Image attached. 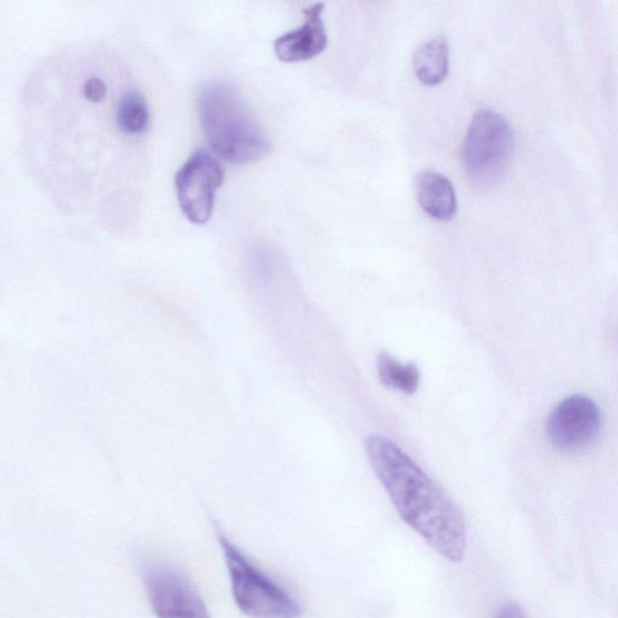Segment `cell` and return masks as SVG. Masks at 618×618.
<instances>
[{"instance_id": "cell-1", "label": "cell", "mask_w": 618, "mask_h": 618, "mask_svg": "<svg viewBox=\"0 0 618 618\" xmlns=\"http://www.w3.org/2000/svg\"><path fill=\"white\" fill-rule=\"evenodd\" d=\"M365 448L378 480L406 525L445 559L459 564L467 550L466 518L446 490L382 435H370Z\"/></svg>"}, {"instance_id": "cell-11", "label": "cell", "mask_w": 618, "mask_h": 618, "mask_svg": "<svg viewBox=\"0 0 618 618\" xmlns=\"http://www.w3.org/2000/svg\"><path fill=\"white\" fill-rule=\"evenodd\" d=\"M116 121L118 129L126 136H140L148 130L150 112L142 92L131 90L119 98Z\"/></svg>"}, {"instance_id": "cell-13", "label": "cell", "mask_w": 618, "mask_h": 618, "mask_svg": "<svg viewBox=\"0 0 618 618\" xmlns=\"http://www.w3.org/2000/svg\"><path fill=\"white\" fill-rule=\"evenodd\" d=\"M83 97L90 102L101 103L107 96V86L102 79L91 78L82 88Z\"/></svg>"}, {"instance_id": "cell-3", "label": "cell", "mask_w": 618, "mask_h": 618, "mask_svg": "<svg viewBox=\"0 0 618 618\" xmlns=\"http://www.w3.org/2000/svg\"><path fill=\"white\" fill-rule=\"evenodd\" d=\"M218 540L227 561L238 609L250 618H300L302 609L285 589L266 576L220 530Z\"/></svg>"}, {"instance_id": "cell-6", "label": "cell", "mask_w": 618, "mask_h": 618, "mask_svg": "<svg viewBox=\"0 0 618 618\" xmlns=\"http://www.w3.org/2000/svg\"><path fill=\"white\" fill-rule=\"evenodd\" d=\"M223 178L220 162L205 149L195 151L179 168L175 179L177 199L190 222L203 225L212 217Z\"/></svg>"}, {"instance_id": "cell-7", "label": "cell", "mask_w": 618, "mask_h": 618, "mask_svg": "<svg viewBox=\"0 0 618 618\" xmlns=\"http://www.w3.org/2000/svg\"><path fill=\"white\" fill-rule=\"evenodd\" d=\"M600 425L597 403L585 396H572L560 401L547 419V438L560 452H580L596 441Z\"/></svg>"}, {"instance_id": "cell-4", "label": "cell", "mask_w": 618, "mask_h": 618, "mask_svg": "<svg viewBox=\"0 0 618 618\" xmlns=\"http://www.w3.org/2000/svg\"><path fill=\"white\" fill-rule=\"evenodd\" d=\"M514 148L510 124L498 112L484 109L474 117L466 143L464 166L470 179L480 186H491L507 172Z\"/></svg>"}, {"instance_id": "cell-9", "label": "cell", "mask_w": 618, "mask_h": 618, "mask_svg": "<svg viewBox=\"0 0 618 618\" xmlns=\"http://www.w3.org/2000/svg\"><path fill=\"white\" fill-rule=\"evenodd\" d=\"M416 193L419 206L438 221H451L457 216L458 201L456 190L443 175L425 170L416 177Z\"/></svg>"}, {"instance_id": "cell-10", "label": "cell", "mask_w": 618, "mask_h": 618, "mask_svg": "<svg viewBox=\"0 0 618 618\" xmlns=\"http://www.w3.org/2000/svg\"><path fill=\"white\" fill-rule=\"evenodd\" d=\"M413 69L416 77L425 86H440L449 70V47L446 38H432L421 46L415 54Z\"/></svg>"}, {"instance_id": "cell-2", "label": "cell", "mask_w": 618, "mask_h": 618, "mask_svg": "<svg viewBox=\"0 0 618 618\" xmlns=\"http://www.w3.org/2000/svg\"><path fill=\"white\" fill-rule=\"evenodd\" d=\"M198 111L207 142L219 158L251 163L269 154V138L230 82H206L199 92Z\"/></svg>"}, {"instance_id": "cell-14", "label": "cell", "mask_w": 618, "mask_h": 618, "mask_svg": "<svg viewBox=\"0 0 618 618\" xmlns=\"http://www.w3.org/2000/svg\"><path fill=\"white\" fill-rule=\"evenodd\" d=\"M496 618H526L521 608L515 602H509L504 606L497 614Z\"/></svg>"}, {"instance_id": "cell-8", "label": "cell", "mask_w": 618, "mask_h": 618, "mask_svg": "<svg viewBox=\"0 0 618 618\" xmlns=\"http://www.w3.org/2000/svg\"><path fill=\"white\" fill-rule=\"evenodd\" d=\"M326 6L316 3L303 10L306 22L298 30L280 36L275 41L277 58L286 63L309 61L328 46L326 24L321 20Z\"/></svg>"}, {"instance_id": "cell-12", "label": "cell", "mask_w": 618, "mask_h": 618, "mask_svg": "<svg viewBox=\"0 0 618 618\" xmlns=\"http://www.w3.org/2000/svg\"><path fill=\"white\" fill-rule=\"evenodd\" d=\"M377 372L381 382L390 389L412 396L419 388L420 372L415 363H401L383 352L377 358Z\"/></svg>"}, {"instance_id": "cell-5", "label": "cell", "mask_w": 618, "mask_h": 618, "mask_svg": "<svg viewBox=\"0 0 618 618\" xmlns=\"http://www.w3.org/2000/svg\"><path fill=\"white\" fill-rule=\"evenodd\" d=\"M148 601L158 618H210L199 589L189 576L172 565L143 559L139 565Z\"/></svg>"}]
</instances>
